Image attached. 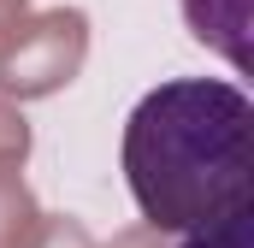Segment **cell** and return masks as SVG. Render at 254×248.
Segmentation results:
<instances>
[{"instance_id":"cell-7","label":"cell","mask_w":254,"mask_h":248,"mask_svg":"<svg viewBox=\"0 0 254 248\" xmlns=\"http://www.w3.org/2000/svg\"><path fill=\"white\" fill-rule=\"evenodd\" d=\"M30 148H36V136L18 113V101H0V172H24Z\"/></svg>"},{"instance_id":"cell-1","label":"cell","mask_w":254,"mask_h":248,"mask_svg":"<svg viewBox=\"0 0 254 248\" xmlns=\"http://www.w3.org/2000/svg\"><path fill=\"white\" fill-rule=\"evenodd\" d=\"M130 201L154 231H201L254 207V107L237 83L172 77L125 119Z\"/></svg>"},{"instance_id":"cell-8","label":"cell","mask_w":254,"mask_h":248,"mask_svg":"<svg viewBox=\"0 0 254 248\" xmlns=\"http://www.w3.org/2000/svg\"><path fill=\"white\" fill-rule=\"evenodd\" d=\"M160 237H166V231H154V225H130V231H119L107 248H160Z\"/></svg>"},{"instance_id":"cell-6","label":"cell","mask_w":254,"mask_h":248,"mask_svg":"<svg viewBox=\"0 0 254 248\" xmlns=\"http://www.w3.org/2000/svg\"><path fill=\"white\" fill-rule=\"evenodd\" d=\"M24 248H101V243L83 231V219H71V213H42L36 231L24 237Z\"/></svg>"},{"instance_id":"cell-9","label":"cell","mask_w":254,"mask_h":248,"mask_svg":"<svg viewBox=\"0 0 254 248\" xmlns=\"http://www.w3.org/2000/svg\"><path fill=\"white\" fill-rule=\"evenodd\" d=\"M24 18H30V0H0V42H6Z\"/></svg>"},{"instance_id":"cell-2","label":"cell","mask_w":254,"mask_h":248,"mask_svg":"<svg viewBox=\"0 0 254 248\" xmlns=\"http://www.w3.org/2000/svg\"><path fill=\"white\" fill-rule=\"evenodd\" d=\"M89 60V12L83 6H48L30 12L0 42V101H48L83 77Z\"/></svg>"},{"instance_id":"cell-3","label":"cell","mask_w":254,"mask_h":248,"mask_svg":"<svg viewBox=\"0 0 254 248\" xmlns=\"http://www.w3.org/2000/svg\"><path fill=\"white\" fill-rule=\"evenodd\" d=\"M184 24L201 48H213L231 71H249V24L254 0H184Z\"/></svg>"},{"instance_id":"cell-5","label":"cell","mask_w":254,"mask_h":248,"mask_svg":"<svg viewBox=\"0 0 254 248\" xmlns=\"http://www.w3.org/2000/svg\"><path fill=\"white\" fill-rule=\"evenodd\" d=\"M184 248H254V207H237V213H225V219L190 231Z\"/></svg>"},{"instance_id":"cell-4","label":"cell","mask_w":254,"mask_h":248,"mask_svg":"<svg viewBox=\"0 0 254 248\" xmlns=\"http://www.w3.org/2000/svg\"><path fill=\"white\" fill-rule=\"evenodd\" d=\"M36 219H42V207L24 184V172H0V248H24Z\"/></svg>"}]
</instances>
